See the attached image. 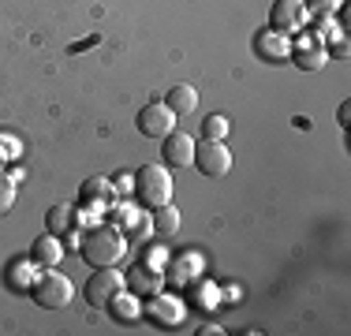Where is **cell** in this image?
<instances>
[{
  "mask_svg": "<svg viewBox=\"0 0 351 336\" xmlns=\"http://www.w3.org/2000/svg\"><path fill=\"white\" fill-rule=\"evenodd\" d=\"M135 191H138V198L146 202L149 209L172 202V176H169V168H165V165H142L135 172Z\"/></svg>",
  "mask_w": 351,
  "mask_h": 336,
  "instance_id": "7a4b0ae2",
  "label": "cell"
},
{
  "mask_svg": "<svg viewBox=\"0 0 351 336\" xmlns=\"http://www.w3.org/2000/svg\"><path fill=\"white\" fill-rule=\"evenodd\" d=\"M123 280H128V288L135 291V296H142V299H146V296H157V291L165 288V276L157 273V269H154V273H146V265L131 269V273L123 276Z\"/></svg>",
  "mask_w": 351,
  "mask_h": 336,
  "instance_id": "4fadbf2b",
  "label": "cell"
},
{
  "mask_svg": "<svg viewBox=\"0 0 351 336\" xmlns=\"http://www.w3.org/2000/svg\"><path fill=\"white\" fill-rule=\"evenodd\" d=\"M306 19H311V12H306L303 0H277V4L269 8V27L277 34H299L306 30Z\"/></svg>",
  "mask_w": 351,
  "mask_h": 336,
  "instance_id": "5b68a950",
  "label": "cell"
},
{
  "mask_svg": "<svg viewBox=\"0 0 351 336\" xmlns=\"http://www.w3.org/2000/svg\"><path fill=\"white\" fill-rule=\"evenodd\" d=\"M149 224H154L157 235H165V239H169V235L180 232V209H176L172 202H165V206L154 209V221H149Z\"/></svg>",
  "mask_w": 351,
  "mask_h": 336,
  "instance_id": "2e32d148",
  "label": "cell"
},
{
  "mask_svg": "<svg viewBox=\"0 0 351 336\" xmlns=\"http://www.w3.org/2000/svg\"><path fill=\"white\" fill-rule=\"evenodd\" d=\"M30 258L41 265V269H56L64 262V243H60V235H41V239H34V247H30Z\"/></svg>",
  "mask_w": 351,
  "mask_h": 336,
  "instance_id": "7c38bea8",
  "label": "cell"
},
{
  "mask_svg": "<svg viewBox=\"0 0 351 336\" xmlns=\"http://www.w3.org/2000/svg\"><path fill=\"white\" fill-rule=\"evenodd\" d=\"M165 105H169L176 116H187V112H195V108H198V90L191 86V82H180V86H172V90H169Z\"/></svg>",
  "mask_w": 351,
  "mask_h": 336,
  "instance_id": "9a60e30c",
  "label": "cell"
},
{
  "mask_svg": "<svg viewBox=\"0 0 351 336\" xmlns=\"http://www.w3.org/2000/svg\"><path fill=\"white\" fill-rule=\"evenodd\" d=\"M12 206H15V180L0 172V217H4Z\"/></svg>",
  "mask_w": 351,
  "mask_h": 336,
  "instance_id": "d6986e66",
  "label": "cell"
},
{
  "mask_svg": "<svg viewBox=\"0 0 351 336\" xmlns=\"http://www.w3.org/2000/svg\"><path fill=\"white\" fill-rule=\"evenodd\" d=\"M79 254L86 258L94 269L105 265H120V258L128 254V235L120 228H108V224H97V228L82 232L79 239Z\"/></svg>",
  "mask_w": 351,
  "mask_h": 336,
  "instance_id": "6da1fadb",
  "label": "cell"
},
{
  "mask_svg": "<svg viewBox=\"0 0 351 336\" xmlns=\"http://www.w3.org/2000/svg\"><path fill=\"white\" fill-rule=\"evenodd\" d=\"M105 310L116 317V322H138L142 317V296H135L131 288H120L112 299H108Z\"/></svg>",
  "mask_w": 351,
  "mask_h": 336,
  "instance_id": "8fae6325",
  "label": "cell"
},
{
  "mask_svg": "<svg viewBox=\"0 0 351 336\" xmlns=\"http://www.w3.org/2000/svg\"><path fill=\"white\" fill-rule=\"evenodd\" d=\"M183 314H187V307H183V299H180V296H165V291L149 296L146 317H149L154 325H161V329H176V325L183 322Z\"/></svg>",
  "mask_w": 351,
  "mask_h": 336,
  "instance_id": "52a82bcc",
  "label": "cell"
},
{
  "mask_svg": "<svg viewBox=\"0 0 351 336\" xmlns=\"http://www.w3.org/2000/svg\"><path fill=\"white\" fill-rule=\"evenodd\" d=\"M295 64L303 67V71H322V67L329 64V53H325L314 38H303L299 41V53H295Z\"/></svg>",
  "mask_w": 351,
  "mask_h": 336,
  "instance_id": "5bb4252c",
  "label": "cell"
},
{
  "mask_svg": "<svg viewBox=\"0 0 351 336\" xmlns=\"http://www.w3.org/2000/svg\"><path fill=\"white\" fill-rule=\"evenodd\" d=\"M101 198H108V180L82 183V202H101Z\"/></svg>",
  "mask_w": 351,
  "mask_h": 336,
  "instance_id": "ffe728a7",
  "label": "cell"
},
{
  "mask_svg": "<svg viewBox=\"0 0 351 336\" xmlns=\"http://www.w3.org/2000/svg\"><path fill=\"white\" fill-rule=\"evenodd\" d=\"M332 56H348V41H344V38H340L337 45H332Z\"/></svg>",
  "mask_w": 351,
  "mask_h": 336,
  "instance_id": "603a6c76",
  "label": "cell"
},
{
  "mask_svg": "<svg viewBox=\"0 0 351 336\" xmlns=\"http://www.w3.org/2000/svg\"><path fill=\"white\" fill-rule=\"evenodd\" d=\"M228 131H232V123H228V116H221V112H213L202 120V139H210V142H224Z\"/></svg>",
  "mask_w": 351,
  "mask_h": 336,
  "instance_id": "ac0fdd59",
  "label": "cell"
},
{
  "mask_svg": "<svg viewBox=\"0 0 351 336\" xmlns=\"http://www.w3.org/2000/svg\"><path fill=\"white\" fill-rule=\"evenodd\" d=\"M306 4V12H317V15H329V12H337L344 0H303Z\"/></svg>",
  "mask_w": 351,
  "mask_h": 336,
  "instance_id": "44dd1931",
  "label": "cell"
},
{
  "mask_svg": "<svg viewBox=\"0 0 351 336\" xmlns=\"http://www.w3.org/2000/svg\"><path fill=\"white\" fill-rule=\"evenodd\" d=\"M45 224H49V232L53 235H68V232H75V209L71 206H53L49 209V217H45Z\"/></svg>",
  "mask_w": 351,
  "mask_h": 336,
  "instance_id": "e0dca14e",
  "label": "cell"
},
{
  "mask_svg": "<svg viewBox=\"0 0 351 336\" xmlns=\"http://www.w3.org/2000/svg\"><path fill=\"white\" fill-rule=\"evenodd\" d=\"M337 116H340V123H344V128H348V116H351V105H348V101H344V105H340V112H337Z\"/></svg>",
  "mask_w": 351,
  "mask_h": 336,
  "instance_id": "cb8c5ba5",
  "label": "cell"
},
{
  "mask_svg": "<svg viewBox=\"0 0 351 336\" xmlns=\"http://www.w3.org/2000/svg\"><path fill=\"white\" fill-rule=\"evenodd\" d=\"M254 53L262 60H288L291 56V41L277 30H258L254 34Z\"/></svg>",
  "mask_w": 351,
  "mask_h": 336,
  "instance_id": "30bf717a",
  "label": "cell"
},
{
  "mask_svg": "<svg viewBox=\"0 0 351 336\" xmlns=\"http://www.w3.org/2000/svg\"><path fill=\"white\" fill-rule=\"evenodd\" d=\"M34 302L38 307H45V310H64L71 302L75 296V284H71V276H64V273H56V269H45V273L34 280Z\"/></svg>",
  "mask_w": 351,
  "mask_h": 336,
  "instance_id": "3957f363",
  "label": "cell"
},
{
  "mask_svg": "<svg viewBox=\"0 0 351 336\" xmlns=\"http://www.w3.org/2000/svg\"><path fill=\"white\" fill-rule=\"evenodd\" d=\"M195 165H198V172H202V176L221 180V176L232 172V149L224 146V142L202 139V146H195Z\"/></svg>",
  "mask_w": 351,
  "mask_h": 336,
  "instance_id": "277c9868",
  "label": "cell"
},
{
  "mask_svg": "<svg viewBox=\"0 0 351 336\" xmlns=\"http://www.w3.org/2000/svg\"><path fill=\"white\" fill-rule=\"evenodd\" d=\"M198 302H202V307H217V288H206V284H198Z\"/></svg>",
  "mask_w": 351,
  "mask_h": 336,
  "instance_id": "7402d4cb",
  "label": "cell"
},
{
  "mask_svg": "<svg viewBox=\"0 0 351 336\" xmlns=\"http://www.w3.org/2000/svg\"><path fill=\"white\" fill-rule=\"evenodd\" d=\"M120 288H128V280H123V276L116 273L112 265L97 269V273L90 276V284H86V299H90V307H108V299H112Z\"/></svg>",
  "mask_w": 351,
  "mask_h": 336,
  "instance_id": "ba28073f",
  "label": "cell"
},
{
  "mask_svg": "<svg viewBox=\"0 0 351 336\" xmlns=\"http://www.w3.org/2000/svg\"><path fill=\"white\" fill-rule=\"evenodd\" d=\"M161 154H165V165L169 168H187V165H195V139L183 131H172V134H165Z\"/></svg>",
  "mask_w": 351,
  "mask_h": 336,
  "instance_id": "9c48e42d",
  "label": "cell"
},
{
  "mask_svg": "<svg viewBox=\"0 0 351 336\" xmlns=\"http://www.w3.org/2000/svg\"><path fill=\"white\" fill-rule=\"evenodd\" d=\"M176 120H180V116H176L165 101H149L138 112V131L146 134V139H165V134L176 131Z\"/></svg>",
  "mask_w": 351,
  "mask_h": 336,
  "instance_id": "8992f818",
  "label": "cell"
}]
</instances>
